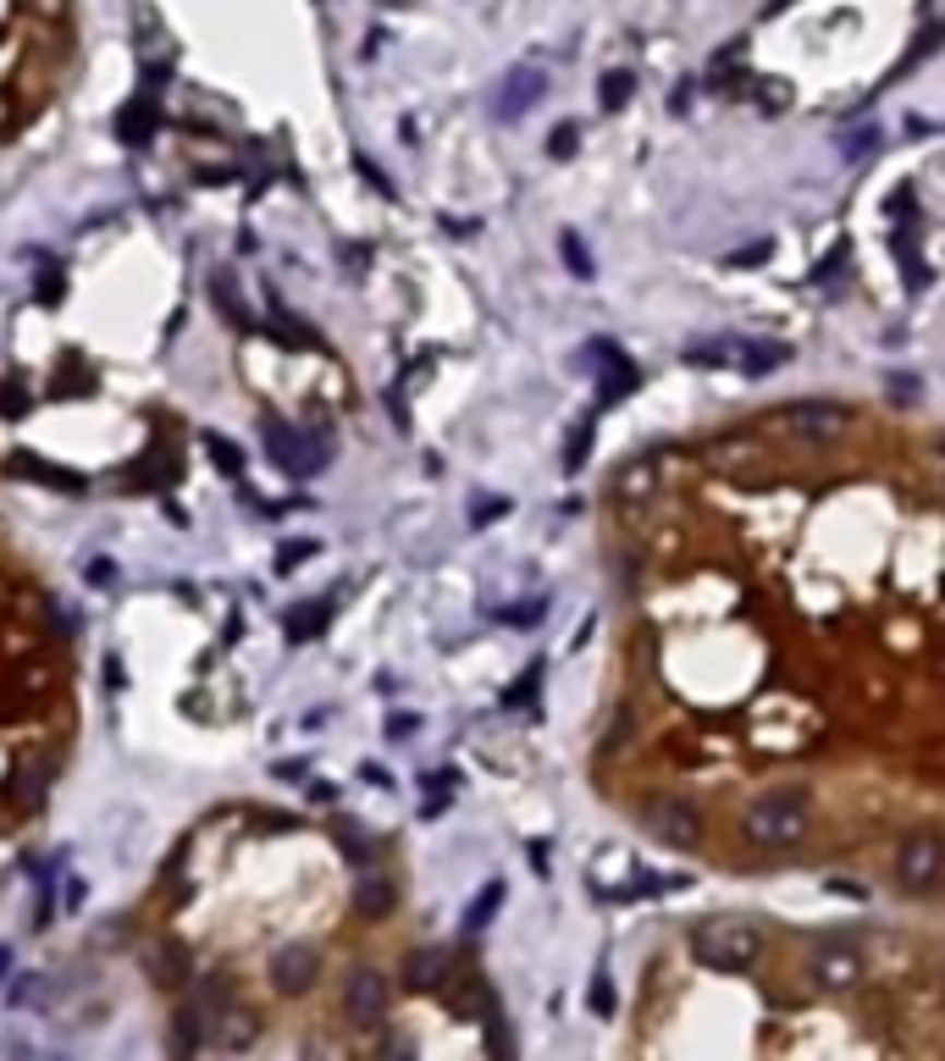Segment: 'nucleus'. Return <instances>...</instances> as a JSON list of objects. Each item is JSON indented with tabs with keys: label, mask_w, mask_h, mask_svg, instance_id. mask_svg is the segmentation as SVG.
<instances>
[{
	"label": "nucleus",
	"mask_w": 945,
	"mask_h": 1061,
	"mask_svg": "<svg viewBox=\"0 0 945 1061\" xmlns=\"http://www.w3.org/2000/svg\"><path fill=\"white\" fill-rule=\"evenodd\" d=\"M813 824V802L808 790L786 785V790H757L752 802L741 808V841L757 851H791Z\"/></svg>",
	"instance_id": "f257e3e1"
},
{
	"label": "nucleus",
	"mask_w": 945,
	"mask_h": 1061,
	"mask_svg": "<svg viewBox=\"0 0 945 1061\" xmlns=\"http://www.w3.org/2000/svg\"><path fill=\"white\" fill-rule=\"evenodd\" d=\"M692 956L708 973H746L763 956V934L746 918H708L692 929Z\"/></svg>",
	"instance_id": "f03ea898"
},
{
	"label": "nucleus",
	"mask_w": 945,
	"mask_h": 1061,
	"mask_svg": "<svg viewBox=\"0 0 945 1061\" xmlns=\"http://www.w3.org/2000/svg\"><path fill=\"white\" fill-rule=\"evenodd\" d=\"M768 426L786 431L791 442H818V449H829V442H840L857 426V415L846 404H829V398H797V404L775 409V420H768Z\"/></svg>",
	"instance_id": "7ed1b4c3"
},
{
	"label": "nucleus",
	"mask_w": 945,
	"mask_h": 1061,
	"mask_svg": "<svg viewBox=\"0 0 945 1061\" xmlns=\"http://www.w3.org/2000/svg\"><path fill=\"white\" fill-rule=\"evenodd\" d=\"M642 824H647V835L658 841V846H669V851H697L703 846V808L692 802V796H674V790H663V796H653V802L642 808Z\"/></svg>",
	"instance_id": "20e7f679"
},
{
	"label": "nucleus",
	"mask_w": 945,
	"mask_h": 1061,
	"mask_svg": "<svg viewBox=\"0 0 945 1061\" xmlns=\"http://www.w3.org/2000/svg\"><path fill=\"white\" fill-rule=\"evenodd\" d=\"M863 979V940L851 934H824L808 956V985L824 990V996H846Z\"/></svg>",
	"instance_id": "39448f33"
},
{
	"label": "nucleus",
	"mask_w": 945,
	"mask_h": 1061,
	"mask_svg": "<svg viewBox=\"0 0 945 1061\" xmlns=\"http://www.w3.org/2000/svg\"><path fill=\"white\" fill-rule=\"evenodd\" d=\"M896 879H901V891L929 896L945 879V830H912L896 851Z\"/></svg>",
	"instance_id": "423d86ee"
},
{
	"label": "nucleus",
	"mask_w": 945,
	"mask_h": 1061,
	"mask_svg": "<svg viewBox=\"0 0 945 1061\" xmlns=\"http://www.w3.org/2000/svg\"><path fill=\"white\" fill-rule=\"evenodd\" d=\"M586 366H597V398L603 404H620L625 393H636V366L625 360V348L614 337H591L586 343Z\"/></svg>",
	"instance_id": "0eeeda50"
},
{
	"label": "nucleus",
	"mask_w": 945,
	"mask_h": 1061,
	"mask_svg": "<svg viewBox=\"0 0 945 1061\" xmlns=\"http://www.w3.org/2000/svg\"><path fill=\"white\" fill-rule=\"evenodd\" d=\"M343 1017L360 1028L387 1017V979L376 967H349V979H343Z\"/></svg>",
	"instance_id": "6e6552de"
},
{
	"label": "nucleus",
	"mask_w": 945,
	"mask_h": 1061,
	"mask_svg": "<svg viewBox=\"0 0 945 1061\" xmlns=\"http://www.w3.org/2000/svg\"><path fill=\"white\" fill-rule=\"evenodd\" d=\"M658 476H663V454H658V449H647V454L625 460V465L614 470V492H620V503H642V498H653V492H658Z\"/></svg>",
	"instance_id": "1a4fd4ad"
},
{
	"label": "nucleus",
	"mask_w": 945,
	"mask_h": 1061,
	"mask_svg": "<svg viewBox=\"0 0 945 1061\" xmlns=\"http://www.w3.org/2000/svg\"><path fill=\"white\" fill-rule=\"evenodd\" d=\"M542 88H548V78H542L537 67H514V72L503 78V88H498V117H503V122L526 117V111L537 106Z\"/></svg>",
	"instance_id": "9d476101"
},
{
	"label": "nucleus",
	"mask_w": 945,
	"mask_h": 1061,
	"mask_svg": "<svg viewBox=\"0 0 945 1061\" xmlns=\"http://www.w3.org/2000/svg\"><path fill=\"white\" fill-rule=\"evenodd\" d=\"M443 979H448V951L443 945H420V951L404 956V985L409 990H443Z\"/></svg>",
	"instance_id": "9b49d317"
},
{
	"label": "nucleus",
	"mask_w": 945,
	"mask_h": 1061,
	"mask_svg": "<svg viewBox=\"0 0 945 1061\" xmlns=\"http://www.w3.org/2000/svg\"><path fill=\"white\" fill-rule=\"evenodd\" d=\"M355 907H360L366 918H387V913L398 907L393 879H387V873H360V884H355Z\"/></svg>",
	"instance_id": "f8f14e48"
},
{
	"label": "nucleus",
	"mask_w": 945,
	"mask_h": 1061,
	"mask_svg": "<svg viewBox=\"0 0 945 1061\" xmlns=\"http://www.w3.org/2000/svg\"><path fill=\"white\" fill-rule=\"evenodd\" d=\"M786 360H791L786 343H741V348H735V366H741L746 377H768V371H780Z\"/></svg>",
	"instance_id": "ddd939ff"
},
{
	"label": "nucleus",
	"mask_w": 945,
	"mask_h": 1061,
	"mask_svg": "<svg viewBox=\"0 0 945 1061\" xmlns=\"http://www.w3.org/2000/svg\"><path fill=\"white\" fill-rule=\"evenodd\" d=\"M631 95H636V72H603V95H597V100H603V111H625L631 106Z\"/></svg>",
	"instance_id": "4468645a"
},
{
	"label": "nucleus",
	"mask_w": 945,
	"mask_h": 1061,
	"mask_svg": "<svg viewBox=\"0 0 945 1061\" xmlns=\"http://www.w3.org/2000/svg\"><path fill=\"white\" fill-rule=\"evenodd\" d=\"M498 902H503V884L492 879V884H487V891H481V896L470 902V913H465V929H470V934H481V929H487V918L498 913Z\"/></svg>",
	"instance_id": "2eb2a0df"
},
{
	"label": "nucleus",
	"mask_w": 945,
	"mask_h": 1061,
	"mask_svg": "<svg viewBox=\"0 0 945 1061\" xmlns=\"http://www.w3.org/2000/svg\"><path fill=\"white\" fill-rule=\"evenodd\" d=\"M559 254H564V265H570V277L591 283V272H597V265H591V254H586V243H581L575 233H564V238H559Z\"/></svg>",
	"instance_id": "dca6fc26"
},
{
	"label": "nucleus",
	"mask_w": 945,
	"mask_h": 1061,
	"mask_svg": "<svg viewBox=\"0 0 945 1061\" xmlns=\"http://www.w3.org/2000/svg\"><path fill=\"white\" fill-rule=\"evenodd\" d=\"M768 254H775V243L757 238V243H746V249H730V254H725V265H730V272H752V265H763Z\"/></svg>",
	"instance_id": "f3484780"
},
{
	"label": "nucleus",
	"mask_w": 945,
	"mask_h": 1061,
	"mask_svg": "<svg viewBox=\"0 0 945 1061\" xmlns=\"http://www.w3.org/2000/svg\"><path fill=\"white\" fill-rule=\"evenodd\" d=\"M685 360L692 366H735V348L730 343H697V348H685Z\"/></svg>",
	"instance_id": "a211bd4d"
},
{
	"label": "nucleus",
	"mask_w": 945,
	"mask_h": 1061,
	"mask_svg": "<svg viewBox=\"0 0 945 1061\" xmlns=\"http://www.w3.org/2000/svg\"><path fill=\"white\" fill-rule=\"evenodd\" d=\"M542 613H548V603H542V597H531V603H514V608H503L498 619H509L514 631H531V625H537Z\"/></svg>",
	"instance_id": "6ab92c4d"
},
{
	"label": "nucleus",
	"mask_w": 945,
	"mask_h": 1061,
	"mask_svg": "<svg viewBox=\"0 0 945 1061\" xmlns=\"http://www.w3.org/2000/svg\"><path fill=\"white\" fill-rule=\"evenodd\" d=\"M537 680H542V669H537V664H531V669H526V675H521V680H514V686H509V691H503V707H526V702H531V696H537Z\"/></svg>",
	"instance_id": "aec40b11"
},
{
	"label": "nucleus",
	"mask_w": 945,
	"mask_h": 1061,
	"mask_svg": "<svg viewBox=\"0 0 945 1061\" xmlns=\"http://www.w3.org/2000/svg\"><path fill=\"white\" fill-rule=\"evenodd\" d=\"M586 442H591V420H581V426L570 431V449H564V470H570V476L586 465Z\"/></svg>",
	"instance_id": "412c9836"
},
{
	"label": "nucleus",
	"mask_w": 945,
	"mask_h": 1061,
	"mask_svg": "<svg viewBox=\"0 0 945 1061\" xmlns=\"http://www.w3.org/2000/svg\"><path fill=\"white\" fill-rule=\"evenodd\" d=\"M874 150H880V128H857V133L840 144L846 160H863V155H874Z\"/></svg>",
	"instance_id": "4be33fe9"
},
{
	"label": "nucleus",
	"mask_w": 945,
	"mask_h": 1061,
	"mask_svg": "<svg viewBox=\"0 0 945 1061\" xmlns=\"http://www.w3.org/2000/svg\"><path fill=\"white\" fill-rule=\"evenodd\" d=\"M575 144H581V128H575V122H559V128H553V139H548V155H553V160H570V155H575Z\"/></svg>",
	"instance_id": "5701e85b"
},
{
	"label": "nucleus",
	"mask_w": 945,
	"mask_h": 1061,
	"mask_svg": "<svg viewBox=\"0 0 945 1061\" xmlns=\"http://www.w3.org/2000/svg\"><path fill=\"white\" fill-rule=\"evenodd\" d=\"M586 1001H591V1012H597V1017H609V1012H614V985L603 979V973H597V979H591Z\"/></svg>",
	"instance_id": "b1692460"
},
{
	"label": "nucleus",
	"mask_w": 945,
	"mask_h": 1061,
	"mask_svg": "<svg viewBox=\"0 0 945 1061\" xmlns=\"http://www.w3.org/2000/svg\"><path fill=\"white\" fill-rule=\"evenodd\" d=\"M840 265H846V249H835V254L818 265V283H835V277H840Z\"/></svg>",
	"instance_id": "393cba45"
},
{
	"label": "nucleus",
	"mask_w": 945,
	"mask_h": 1061,
	"mask_svg": "<svg viewBox=\"0 0 945 1061\" xmlns=\"http://www.w3.org/2000/svg\"><path fill=\"white\" fill-rule=\"evenodd\" d=\"M503 509H509L503 498H481V503H476V525H481V520H492V514H503Z\"/></svg>",
	"instance_id": "a878e982"
},
{
	"label": "nucleus",
	"mask_w": 945,
	"mask_h": 1061,
	"mask_svg": "<svg viewBox=\"0 0 945 1061\" xmlns=\"http://www.w3.org/2000/svg\"><path fill=\"white\" fill-rule=\"evenodd\" d=\"M940 454H945V431H940Z\"/></svg>",
	"instance_id": "bb28decb"
}]
</instances>
